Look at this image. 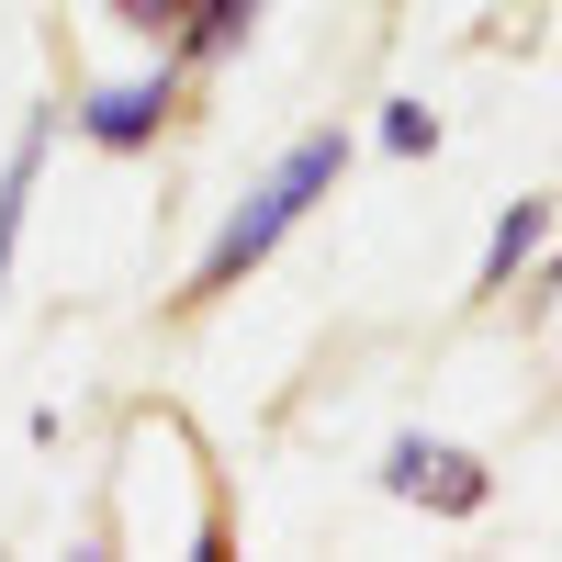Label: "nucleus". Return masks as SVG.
Wrapping results in <instances>:
<instances>
[{
	"label": "nucleus",
	"instance_id": "f257e3e1",
	"mask_svg": "<svg viewBox=\"0 0 562 562\" xmlns=\"http://www.w3.org/2000/svg\"><path fill=\"white\" fill-rule=\"evenodd\" d=\"M338 180H349V135H304V147H281V158L248 180V203L214 225V248H203L192 281H180V304H225V293H237V281H248L281 237H293L315 203H326V192H338Z\"/></svg>",
	"mask_w": 562,
	"mask_h": 562
},
{
	"label": "nucleus",
	"instance_id": "f03ea898",
	"mask_svg": "<svg viewBox=\"0 0 562 562\" xmlns=\"http://www.w3.org/2000/svg\"><path fill=\"white\" fill-rule=\"evenodd\" d=\"M371 484H383L394 506H428V518H484V506H495V473H484L473 450H450V439H416V428L383 450V473H371Z\"/></svg>",
	"mask_w": 562,
	"mask_h": 562
},
{
	"label": "nucleus",
	"instance_id": "7ed1b4c3",
	"mask_svg": "<svg viewBox=\"0 0 562 562\" xmlns=\"http://www.w3.org/2000/svg\"><path fill=\"white\" fill-rule=\"evenodd\" d=\"M180 113V68H147V79H102L79 102V135L102 158H135V147H158V124Z\"/></svg>",
	"mask_w": 562,
	"mask_h": 562
},
{
	"label": "nucleus",
	"instance_id": "20e7f679",
	"mask_svg": "<svg viewBox=\"0 0 562 562\" xmlns=\"http://www.w3.org/2000/svg\"><path fill=\"white\" fill-rule=\"evenodd\" d=\"M540 237H551V203L540 192H518L495 214V237H484V270H473V293H506V281H518L529 259H540Z\"/></svg>",
	"mask_w": 562,
	"mask_h": 562
},
{
	"label": "nucleus",
	"instance_id": "39448f33",
	"mask_svg": "<svg viewBox=\"0 0 562 562\" xmlns=\"http://www.w3.org/2000/svg\"><path fill=\"white\" fill-rule=\"evenodd\" d=\"M45 147H57V124H23V147H12V169H0V293H12V248H23V214H34V180H45Z\"/></svg>",
	"mask_w": 562,
	"mask_h": 562
},
{
	"label": "nucleus",
	"instance_id": "423d86ee",
	"mask_svg": "<svg viewBox=\"0 0 562 562\" xmlns=\"http://www.w3.org/2000/svg\"><path fill=\"white\" fill-rule=\"evenodd\" d=\"M248 23H259V0H192V23H180L169 45H180V68H225L248 45Z\"/></svg>",
	"mask_w": 562,
	"mask_h": 562
},
{
	"label": "nucleus",
	"instance_id": "0eeeda50",
	"mask_svg": "<svg viewBox=\"0 0 562 562\" xmlns=\"http://www.w3.org/2000/svg\"><path fill=\"white\" fill-rule=\"evenodd\" d=\"M439 147V113L428 102H383V158H428Z\"/></svg>",
	"mask_w": 562,
	"mask_h": 562
},
{
	"label": "nucleus",
	"instance_id": "6e6552de",
	"mask_svg": "<svg viewBox=\"0 0 562 562\" xmlns=\"http://www.w3.org/2000/svg\"><path fill=\"white\" fill-rule=\"evenodd\" d=\"M102 12H113L124 34H147V45H169L180 23H192V0H102Z\"/></svg>",
	"mask_w": 562,
	"mask_h": 562
}]
</instances>
